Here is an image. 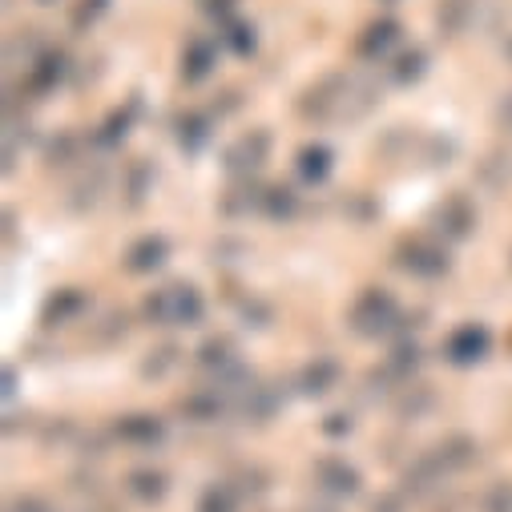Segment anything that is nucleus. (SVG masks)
<instances>
[{
  "instance_id": "nucleus-25",
  "label": "nucleus",
  "mask_w": 512,
  "mask_h": 512,
  "mask_svg": "<svg viewBox=\"0 0 512 512\" xmlns=\"http://www.w3.org/2000/svg\"><path fill=\"white\" fill-rule=\"evenodd\" d=\"M436 456H440V460H444V468L456 476V472H468V468L476 464L480 448H476V440H472V436L452 432L448 440H440V444H436Z\"/></svg>"
},
{
  "instance_id": "nucleus-22",
  "label": "nucleus",
  "mask_w": 512,
  "mask_h": 512,
  "mask_svg": "<svg viewBox=\"0 0 512 512\" xmlns=\"http://www.w3.org/2000/svg\"><path fill=\"white\" fill-rule=\"evenodd\" d=\"M295 170H299V178H303L307 186H323V182L331 178V170H335V154H331V146H323V142L303 146L299 158H295Z\"/></svg>"
},
{
  "instance_id": "nucleus-9",
  "label": "nucleus",
  "mask_w": 512,
  "mask_h": 512,
  "mask_svg": "<svg viewBox=\"0 0 512 512\" xmlns=\"http://www.w3.org/2000/svg\"><path fill=\"white\" fill-rule=\"evenodd\" d=\"M311 476H315V488L327 492L331 500H351V496H359V488H363L359 468L347 464L343 456H319L315 468H311Z\"/></svg>"
},
{
  "instance_id": "nucleus-14",
  "label": "nucleus",
  "mask_w": 512,
  "mask_h": 512,
  "mask_svg": "<svg viewBox=\"0 0 512 512\" xmlns=\"http://www.w3.org/2000/svg\"><path fill=\"white\" fill-rule=\"evenodd\" d=\"M400 21H392V17H379V21H371L363 33H359V41H355V57L359 61H388V53L400 45Z\"/></svg>"
},
{
  "instance_id": "nucleus-3",
  "label": "nucleus",
  "mask_w": 512,
  "mask_h": 512,
  "mask_svg": "<svg viewBox=\"0 0 512 512\" xmlns=\"http://www.w3.org/2000/svg\"><path fill=\"white\" fill-rule=\"evenodd\" d=\"M396 267H400L404 275L420 279V283H432V279H444V275L452 271V254L444 250V242L416 234V238H404V242H400Z\"/></svg>"
},
{
  "instance_id": "nucleus-4",
  "label": "nucleus",
  "mask_w": 512,
  "mask_h": 512,
  "mask_svg": "<svg viewBox=\"0 0 512 512\" xmlns=\"http://www.w3.org/2000/svg\"><path fill=\"white\" fill-rule=\"evenodd\" d=\"M299 113L307 121H347L351 117V77L331 73L319 85H311L299 101Z\"/></svg>"
},
{
  "instance_id": "nucleus-34",
  "label": "nucleus",
  "mask_w": 512,
  "mask_h": 512,
  "mask_svg": "<svg viewBox=\"0 0 512 512\" xmlns=\"http://www.w3.org/2000/svg\"><path fill=\"white\" fill-rule=\"evenodd\" d=\"M178 355H182V351H178V347H170V343H166V347H158V351H150V359L142 363V375H146V379H162L166 371H174V367H178Z\"/></svg>"
},
{
  "instance_id": "nucleus-13",
  "label": "nucleus",
  "mask_w": 512,
  "mask_h": 512,
  "mask_svg": "<svg viewBox=\"0 0 512 512\" xmlns=\"http://www.w3.org/2000/svg\"><path fill=\"white\" fill-rule=\"evenodd\" d=\"M448 468H444V460L436 456V448L432 452H424L408 472H404V496H412V500H428V496H436L444 484H448Z\"/></svg>"
},
{
  "instance_id": "nucleus-21",
  "label": "nucleus",
  "mask_w": 512,
  "mask_h": 512,
  "mask_svg": "<svg viewBox=\"0 0 512 512\" xmlns=\"http://www.w3.org/2000/svg\"><path fill=\"white\" fill-rule=\"evenodd\" d=\"M125 492H130L138 504H162L170 492V480L158 468H134V472H125Z\"/></svg>"
},
{
  "instance_id": "nucleus-20",
  "label": "nucleus",
  "mask_w": 512,
  "mask_h": 512,
  "mask_svg": "<svg viewBox=\"0 0 512 512\" xmlns=\"http://www.w3.org/2000/svg\"><path fill=\"white\" fill-rule=\"evenodd\" d=\"M210 138H214V117H210V113H202V109H186V113L178 117V146H182L186 154L206 150Z\"/></svg>"
},
{
  "instance_id": "nucleus-30",
  "label": "nucleus",
  "mask_w": 512,
  "mask_h": 512,
  "mask_svg": "<svg viewBox=\"0 0 512 512\" xmlns=\"http://www.w3.org/2000/svg\"><path fill=\"white\" fill-rule=\"evenodd\" d=\"M436 404V396H432V388H424V383H404V396H400V416L404 420H420L428 408Z\"/></svg>"
},
{
  "instance_id": "nucleus-35",
  "label": "nucleus",
  "mask_w": 512,
  "mask_h": 512,
  "mask_svg": "<svg viewBox=\"0 0 512 512\" xmlns=\"http://www.w3.org/2000/svg\"><path fill=\"white\" fill-rule=\"evenodd\" d=\"M77 154H81V138H73V134H61L53 146H49V166H73L77 162Z\"/></svg>"
},
{
  "instance_id": "nucleus-17",
  "label": "nucleus",
  "mask_w": 512,
  "mask_h": 512,
  "mask_svg": "<svg viewBox=\"0 0 512 512\" xmlns=\"http://www.w3.org/2000/svg\"><path fill=\"white\" fill-rule=\"evenodd\" d=\"M218 65V45L206 37H190L182 49V81L186 85H202Z\"/></svg>"
},
{
  "instance_id": "nucleus-15",
  "label": "nucleus",
  "mask_w": 512,
  "mask_h": 512,
  "mask_svg": "<svg viewBox=\"0 0 512 512\" xmlns=\"http://www.w3.org/2000/svg\"><path fill=\"white\" fill-rule=\"evenodd\" d=\"M339 379H343V367L335 355H315L303 371H299V396L307 400H323L327 392L339 388Z\"/></svg>"
},
{
  "instance_id": "nucleus-1",
  "label": "nucleus",
  "mask_w": 512,
  "mask_h": 512,
  "mask_svg": "<svg viewBox=\"0 0 512 512\" xmlns=\"http://www.w3.org/2000/svg\"><path fill=\"white\" fill-rule=\"evenodd\" d=\"M347 323L359 339H379V335H392L404 323V311L396 303V295L388 287H363L347 311Z\"/></svg>"
},
{
  "instance_id": "nucleus-23",
  "label": "nucleus",
  "mask_w": 512,
  "mask_h": 512,
  "mask_svg": "<svg viewBox=\"0 0 512 512\" xmlns=\"http://www.w3.org/2000/svg\"><path fill=\"white\" fill-rule=\"evenodd\" d=\"M476 5L480 0H440V9H436V29L440 37H460L472 29L476 21Z\"/></svg>"
},
{
  "instance_id": "nucleus-36",
  "label": "nucleus",
  "mask_w": 512,
  "mask_h": 512,
  "mask_svg": "<svg viewBox=\"0 0 512 512\" xmlns=\"http://www.w3.org/2000/svg\"><path fill=\"white\" fill-rule=\"evenodd\" d=\"M347 432H351V416H347V412H331V416L323 420V436L335 440V436H347Z\"/></svg>"
},
{
  "instance_id": "nucleus-37",
  "label": "nucleus",
  "mask_w": 512,
  "mask_h": 512,
  "mask_svg": "<svg viewBox=\"0 0 512 512\" xmlns=\"http://www.w3.org/2000/svg\"><path fill=\"white\" fill-rule=\"evenodd\" d=\"M404 508H408V496L404 492H388V496H379L371 504V512H404Z\"/></svg>"
},
{
  "instance_id": "nucleus-26",
  "label": "nucleus",
  "mask_w": 512,
  "mask_h": 512,
  "mask_svg": "<svg viewBox=\"0 0 512 512\" xmlns=\"http://www.w3.org/2000/svg\"><path fill=\"white\" fill-rule=\"evenodd\" d=\"M259 214L271 218V222H291V218L299 214V194H295V186H267Z\"/></svg>"
},
{
  "instance_id": "nucleus-8",
  "label": "nucleus",
  "mask_w": 512,
  "mask_h": 512,
  "mask_svg": "<svg viewBox=\"0 0 512 512\" xmlns=\"http://www.w3.org/2000/svg\"><path fill=\"white\" fill-rule=\"evenodd\" d=\"M113 436H117V444L134 448V452H154L166 444V420L154 412H130V416H117Z\"/></svg>"
},
{
  "instance_id": "nucleus-7",
  "label": "nucleus",
  "mask_w": 512,
  "mask_h": 512,
  "mask_svg": "<svg viewBox=\"0 0 512 512\" xmlns=\"http://www.w3.org/2000/svg\"><path fill=\"white\" fill-rule=\"evenodd\" d=\"M476 222H480V210H476V202H472L468 194H460V190H452V194H448L444 202H436V210H432V226H436V234L448 238V242L472 238Z\"/></svg>"
},
{
  "instance_id": "nucleus-42",
  "label": "nucleus",
  "mask_w": 512,
  "mask_h": 512,
  "mask_svg": "<svg viewBox=\"0 0 512 512\" xmlns=\"http://www.w3.org/2000/svg\"><path fill=\"white\" fill-rule=\"evenodd\" d=\"M37 5H57V0H37Z\"/></svg>"
},
{
  "instance_id": "nucleus-5",
  "label": "nucleus",
  "mask_w": 512,
  "mask_h": 512,
  "mask_svg": "<svg viewBox=\"0 0 512 512\" xmlns=\"http://www.w3.org/2000/svg\"><path fill=\"white\" fill-rule=\"evenodd\" d=\"M271 146H275V138H271V130H246V134H238L230 146H226V154H222V166H226V174L230 178H250V174H259L267 162H271Z\"/></svg>"
},
{
  "instance_id": "nucleus-39",
  "label": "nucleus",
  "mask_w": 512,
  "mask_h": 512,
  "mask_svg": "<svg viewBox=\"0 0 512 512\" xmlns=\"http://www.w3.org/2000/svg\"><path fill=\"white\" fill-rule=\"evenodd\" d=\"M496 125L512 134V93H504V97H500V105H496Z\"/></svg>"
},
{
  "instance_id": "nucleus-16",
  "label": "nucleus",
  "mask_w": 512,
  "mask_h": 512,
  "mask_svg": "<svg viewBox=\"0 0 512 512\" xmlns=\"http://www.w3.org/2000/svg\"><path fill=\"white\" fill-rule=\"evenodd\" d=\"M198 367H202V371H210L214 379H226V375H234V371L242 367L234 339H230V335H210V339L198 347Z\"/></svg>"
},
{
  "instance_id": "nucleus-29",
  "label": "nucleus",
  "mask_w": 512,
  "mask_h": 512,
  "mask_svg": "<svg viewBox=\"0 0 512 512\" xmlns=\"http://www.w3.org/2000/svg\"><path fill=\"white\" fill-rule=\"evenodd\" d=\"M130 121H134V105H130V109H113V113L97 125V146H117V142H125V134H130Z\"/></svg>"
},
{
  "instance_id": "nucleus-32",
  "label": "nucleus",
  "mask_w": 512,
  "mask_h": 512,
  "mask_svg": "<svg viewBox=\"0 0 512 512\" xmlns=\"http://www.w3.org/2000/svg\"><path fill=\"white\" fill-rule=\"evenodd\" d=\"M150 190H154V166H150L146 158H138V162L130 166V182H125V194H130V206H142Z\"/></svg>"
},
{
  "instance_id": "nucleus-41",
  "label": "nucleus",
  "mask_w": 512,
  "mask_h": 512,
  "mask_svg": "<svg viewBox=\"0 0 512 512\" xmlns=\"http://www.w3.org/2000/svg\"><path fill=\"white\" fill-rule=\"evenodd\" d=\"M504 57H508V65H512V33L504 37Z\"/></svg>"
},
{
  "instance_id": "nucleus-27",
  "label": "nucleus",
  "mask_w": 512,
  "mask_h": 512,
  "mask_svg": "<svg viewBox=\"0 0 512 512\" xmlns=\"http://www.w3.org/2000/svg\"><path fill=\"white\" fill-rule=\"evenodd\" d=\"M218 41H222L230 53H238V57H250L254 45H259V37H254V25H250V21H222Z\"/></svg>"
},
{
  "instance_id": "nucleus-19",
  "label": "nucleus",
  "mask_w": 512,
  "mask_h": 512,
  "mask_svg": "<svg viewBox=\"0 0 512 512\" xmlns=\"http://www.w3.org/2000/svg\"><path fill=\"white\" fill-rule=\"evenodd\" d=\"M182 416L190 420V424H218V416L230 408V400L218 392V388H198V392H190V396H182Z\"/></svg>"
},
{
  "instance_id": "nucleus-28",
  "label": "nucleus",
  "mask_w": 512,
  "mask_h": 512,
  "mask_svg": "<svg viewBox=\"0 0 512 512\" xmlns=\"http://www.w3.org/2000/svg\"><path fill=\"white\" fill-rule=\"evenodd\" d=\"M194 512H238V492H234L230 484L214 480V484H206V488H202V496H198Z\"/></svg>"
},
{
  "instance_id": "nucleus-18",
  "label": "nucleus",
  "mask_w": 512,
  "mask_h": 512,
  "mask_svg": "<svg viewBox=\"0 0 512 512\" xmlns=\"http://www.w3.org/2000/svg\"><path fill=\"white\" fill-rule=\"evenodd\" d=\"M85 307H89V295H85L81 287H61V291H53V295L45 299L41 319H45L49 327H65V323H77Z\"/></svg>"
},
{
  "instance_id": "nucleus-38",
  "label": "nucleus",
  "mask_w": 512,
  "mask_h": 512,
  "mask_svg": "<svg viewBox=\"0 0 512 512\" xmlns=\"http://www.w3.org/2000/svg\"><path fill=\"white\" fill-rule=\"evenodd\" d=\"M9 512H53V504H49L45 496H21Z\"/></svg>"
},
{
  "instance_id": "nucleus-2",
  "label": "nucleus",
  "mask_w": 512,
  "mask_h": 512,
  "mask_svg": "<svg viewBox=\"0 0 512 512\" xmlns=\"http://www.w3.org/2000/svg\"><path fill=\"white\" fill-rule=\"evenodd\" d=\"M146 319L154 327H198L206 319V299L194 283H166L146 299Z\"/></svg>"
},
{
  "instance_id": "nucleus-12",
  "label": "nucleus",
  "mask_w": 512,
  "mask_h": 512,
  "mask_svg": "<svg viewBox=\"0 0 512 512\" xmlns=\"http://www.w3.org/2000/svg\"><path fill=\"white\" fill-rule=\"evenodd\" d=\"M166 259H170V238L166 234H142V238H134L130 246H125L121 267L130 275H154V271L166 267Z\"/></svg>"
},
{
  "instance_id": "nucleus-10",
  "label": "nucleus",
  "mask_w": 512,
  "mask_h": 512,
  "mask_svg": "<svg viewBox=\"0 0 512 512\" xmlns=\"http://www.w3.org/2000/svg\"><path fill=\"white\" fill-rule=\"evenodd\" d=\"M69 73H73L69 53H65V49H45V53L25 69V93L41 101V97L57 93V85H65Z\"/></svg>"
},
{
  "instance_id": "nucleus-24",
  "label": "nucleus",
  "mask_w": 512,
  "mask_h": 512,
  "mask_svg": "<svg viewBox=\"0 0 512 512\" xmlns=\"http://www.w3.org/2000/svg\"><path fill=\"white\" fill-rule=\"evenodd\" d=\"M383 69H388V81L392 85H400V89H408V85H416L424 73H428V53L420 49V45H412V49H400L388 65H383Z\"/></svg>"
},
{
  "instance_id": "nucleus-6",
  "label": "nucleus",
  "mask_w": 512,
  "mask_h": 512,
  "mask_svg": "<svg viewBox=\"0 0 512 512\" xmlns=\"http://www.w3.org/2000/svg\"><path fill=\"white\" fill-rule=\"evenodd\" d=\"M440 355L452 363V367H476L492 355V331L488 323H460L456 331H448V339L440 343Z\"/></svg>"
},
{
  "instance_id": "nucleus-40",
  "label": "nucleus",
  "mask_w": 512,
  "mask_h": 512,
  "mask_svg": "<svg viewBox=\"0 0 512 512\" xmlns=\"http://www.w3.org/2000/svg\"><path fill=\"white\" fill-rule=\"evenodd\" d=\"M202 9H206V13H214V17H222V21H230V13H234V0H206Z\"/></svg>"
},
{
  "instance_id": "nucleus-11",
  "label": "nucleus",
  "mask_w": 512,
  "mask_h": 512,
  "mask_svg": "<svg viewBox=\"0 0 512 512\" xmlns=\"http://www.w3.org/2000/svg\"><path fill=\"white\" fill-rule=\"evenodd\" d=\"M279 404H283V396L271 388V383H263V379H246L242 388L234 392V400H230V408L234 412H242L246 420H254V424H267L275 412H279Z\"/></svg>"
},
{
  "instance_id": "nucleus-33",
  "label": "nucleus",
  "mask_w": 512,
  "mask_h": 512,
  "mask_svg": "<svg viewBox=\"0 0 512 512\" xmlns=\"http://www.w3.org/2000/svg\"><path fill=\"white\" fill-rule=\"evenodd\" d=\"M480 512H512V480H492L480 496Z\"/></svg>"
},
{
  "instance_id": "nucleus-31",
  "label": "nucleus",
  "mask_w": 512,
  "mask_h": 512,
  "mask_svg": "<svg viewBox=\"0 0 512 512\" xmlns=\"http://www.w3.org/2000/svg\"><path fill=\"white\" fill-rule=\"evenodd\" d=\"M105 13H109V0H77V5L69 9V29L73 33H89Z\"/></svg>"
}]
</instances>
